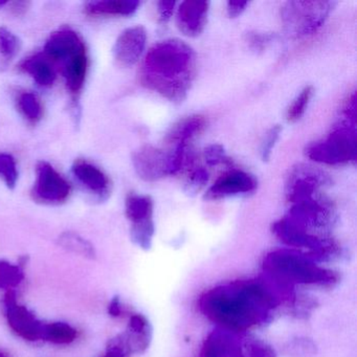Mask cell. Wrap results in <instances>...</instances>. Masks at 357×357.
<instances>
[{
    "instance_id": "7",
    "label": "cell",
    "mask_w": 357,
    "mask_h": 357,
    "mask_svg": "<svg viewBox=\"0 0 357 357\" xmlns=\"http://www.w3.org/2000/svg\"><path fill=\"white\" fill-rule=\"evenodd\" d=\"M70 194V185L50 162H39L32 196L36 202L58 204L66 202Z\"/></svg>"
},
{
    "instance_id": "31",
    "label": "cell",
    "mask_w": 357,
    "mask_h": 357,
    "mask_svg": "<svg viewBox=\"0 0 357 357\" xmlns=\"http://www.w3.org/2000/svg\"><path fill=\"white\" fill-rule=\"evenodd\" d=\"M282 130L283 129L280 125H275L266 133V137L261 146V158H262L263 162H267L271 158V152L279 139Z\"/></svg>"
},
{
    "instance_id": "8",
    "label": "cell",
    "mask_w": 357,
    "mask_h": 357,
    "mask_svg": "<svg viewBox=\"0 0 357 357\" xmlns=\"http://www.w3.org/2000/svg\"><path fill=\"white\" fill-rule=\"evenodd\" d=\"M10 328L20 337L30 342L43 340V325L26 306L20 304L15 292L9 290L3 300Z\"/></svg>"
},
{
    "instance_id": "3",
    "label": "cell",
    "mask_w": 357,
    "mask_h": 357,
    "mask_svg": "<svg viewBox=\"0 0 357 357\" xmlns=\"http://www.w3.org/2000/svg\"><path fill=\"white\" fill-rule=\"evenodd\" d=\"M264 269L277 281L292 284H331L335 277L331 271H325L311 262L308 258L289 250H278L265 258Z\"/></svg>"
},
{
    "instance_id": "6",
    "label": "cell",
    "mask_w": 357,
    "mask_h": 357,
    "mask_svg": "<svg viewBox=\"0 0 357 357\" xmlns=\"http://www.w3.org/2000/svg\"><path fill=\"white\" fill-rule=\"evenodd\" d=\"M329 183V177L323 171L307 165H298L288 175L285 185L286 198L288 202L296 204L317 197L321 188Z\"/></svg>"
},
{
    "instance_id": "2",
    "label": "cell",
    "mask_w": 357,
    "mask_h": 357,
    "mask_svg": "<svg viewBox=\"0 0 357 357\" xmlns=\"http://www.w3.org/2000/svg\"><path fill=\"white\" fill-rule=\"evenodd\" d=\"M197 57L194 50L179 39L155 43L146 55L141 81L150 91L173 103L187 99L195 80Z\"/></svg>"
},
{
    "instance_id": "14",
    "label": "cell",
    "mask_w": 357,
    "mask_h": 357,
    "mask_svg": "<svg viewBox=\"0 0 357 357\" xmlns=\"http://www.w3.org/2000/svg\"><path fill=\"white\" fill-rule=\"evenodd\" d=\"M72 173L77 181L96 194L100 200H106L112 192V183L107 175L96 165L85 160H77L73 164Z\"/></svg>"
},
{
    "instance_id": "30",
    "label": "cell",
    "mask_w": 357,
    "mask_h": 357,
    "mask_svg": "<svg viewBox=\"0 0 357 357\" xmlns=\"http://www.w3.org/2000/svg\"><path fill=\"white\" fill-rule=\"evenodd\" d=\"M204 160L210 167L229 162V158L225 154V148L219 144H212L204 149Z\"/></svg>"
},
{
    "instance_id": "11",
    "label": "cell",
    "mask_w": 357,
    "mask_h": 357,
    "mask_svg": "<svg viewBox=\"0 0 357 357\" xmlns=\"http://www.w3.org/2000/svg\"><path fill=\"white\" fill-rule=\"evenodd\" d=\"M86 45L82 37L70 28H62L52 33L45 45V55L53 61L64 62L85 53Z\"/></svg>"
},
{
    "instance_id": "15",
    "label": "cell",
    "mask_w": 357,
    "mask_h": 357,
    "mask_svg": "<svg viewBox=\"0 0 357 357\" xmlns=\"http://www.w3.org/2000/svg\"><path fill=\"white\" fill-rule=\"evenodd\" d=\"M200 357H245L233 331L214 330L202 344Z\"/></svg>"
},
{
    "instance_id": "24",
    "label": "cell",
    "mask_w": 357,
    "mask_h": 357,
    "mask_svg": "<svg viewBox=\"0 0 357 357\" xmlns=\"http://www.w3.org/2000/svg\"><path fill=\"white\" fill-rule=\"evenodd\" d=\"M17 107L20 114L33 124H36L43 119V104L40 99L32 91H24L18 95Z\"/></svg>"
},
{
    "instance_id": "12",
    "label": "cell",
    "mask_w": 357,
    "mask_h": 357,
    "mask_svg": "<svg viewBox=\"0 0 357 357\" xmlns=\"http://www.w3.org/2000/svg\"><path fill=\"white\" fill-rule=\"evenodd\" d=\"M147 43V31L144 26H137L126 29L114 43L112 53L114 60L123 68L135 66L145 51Z\"/></svg>"
},
{
    "instance_id": "26",
    "label": "cell",
    "mask_w": 357,
    "mask_h": 357,
    "mask_svg": "<svg viewBox=\"0 0 357 357\" xmlns=\"http://www.w3.org/2000/svg\"><path fill=\"white\" fill-rule=\"evenodd\" d=\"M313 93L314 89L312 86H306L301 91L300 95L294 99L286 112V120L288 123L298 122L304 116L310 100L312 99Z\"/></svg>"
},
{
    "instance_id": "29",
    "label": "cell",
    "mask_w": 357,
    "mask_h": 357,
    "mask_svg": "<svg viewBox=\"0 0 357 357\" xmlns=\"http://www.w3.org/2000/svg\"><path fill=\"white\" fill-rule=\"evenodd\" d=\"M208 179H210V174H208V170L199 167V168L195 169L190 173L189 177L185 181L183 191L189 196L197 195L206 187Z\"/></svg>"
},
{
    "instance_id": "21",
    "label": "cell",
    "mask_w": 357,
    "mask_h": 357,
    "mask_svg": "<svg viewBox=\"0 0 357 357\" xmlns=\"http://www.w3.org/2000/svg\"><path fill=\"white\" fill-rule=\"evenodd\" d=\"M22 41L7 28H0V70H6L17 57Z\"/></svg>"
},
{
    "instance_id": "32",
    "label": "cell",
    "mask_w": 357,
    "mask_h": 357,
    "mask_svg": "<svg viewBox=\"0 0 357 357\" xmlns=\"http://www.w3.org/2000/svg\"><path fill=\"white\" fill-rule=\"evenodd\" d=\"M250 357H275V351L264 342L255 340L248 344Z\"/></svg>"
},
{
    "instance_id": "18",
    "label": "cell",
    "mask_w": 357,
    "mask_h": 357,
    "mask_svg": "<svg viewBox=\"0 0 357 357\" xmlns=\"http://www.w3.org/2000/svg\"><path fill=\"white\" fill-rule=\"evenodd\" d=\"M20 70L32 77L39 86L51 87L55 83V68L45 54L39 53L26 58L20 66Z\"/></svg>"
},
{
    "instance_id": "37",
    "label": "cell",
    "mask_w": 357,
    "mask_h": 357,
    "mask_svg": "<svg viewBox=\"0 0 357 357\" xmlns=\"http://www.w3.org/2000/svg\"><path fill=\"white\" fill-rule=\"evenodd\" d=\"M108 311H109V314L112 315V317H120L121 313H122V306H121L120 298H119L118 296H116V298L110 302Z\"/></svg>"
},
{
    "instance_id": "38",
    "label": "cell",
    "mask_w": 357,
    "mask_h": 357,
    "mask_svg": "<svg viewBox=\"0 0 357 357\" xmlns=\"http://www.w3.org/2000/svg\"><path fill=\"white\" fill-rule=\"evenodd\" d=\"M0 357H9V356H8L7 353L3 352V351L0 350Z\"/></svg>"
},
{
    "instance_id": "9",
    "label": "cell",
    "mask_w": 357,
    "mask_h": 357,
    "mask_svg": "<svg viewBox=\"0 0 357 357\" xmlns=\"http://www.w3.org/2000/svg\"><path fill=\"white\" fill-rule=\"evenodd\" d=\"M132 165L137 176L148 183L171 175L170 153L153 146H143L132 154Z\"/></svg>"
},
{
    "instance_id": "17",
    "label": "cell",
    "mask_w": 357,
    "mask_h": 357,
    "mask_svg": "<svg viewBox=\"0 0 357 357\" xmlns=\"http://www.w3.org/2000/svg\"><path fill=\"white\" fill-rule=\"evenodd\" d=\"M89 70V56L87 52L77 55L63 63V75L66 87L75 102L78 99L84 87Z\"/></svg>"
},
{
    "instance_id": "4",
    "label": "cell",
    "mask_w": 357,
    "mask_h": 357,
    "mask_svg": "<svg viewBox=\"0 0 357 357\" xmlns=\"http://www.w3.org/2000/svg\"><path fill=\"white\" fill-rule=\"evenodd\" d=\"M331 1H288L281 9L285 32L292 38H302L317 32L333 11Z\"/></svg>"
},
{
    "instance_id": "35",
    "label": "cell",
    "mask_w": 357,
    "mask_h": 357,
    "mask_svg": "<svg viewBox=\"0 0 357 357\" xmlns=\"http://www.w3.org/2000/svg\"><path fill=\"white\" fill-rule=\"evenodd\" d=\"M248 1H229L227 3V14L231 18H237L245 11Z\"/></svg>"
},
{
    "instance_id": "1",
    "label": "cell",
    "mask_w": 357,
    "mask_h": 357,
    "mask_svg": "<svg viewBox=\"0 0 357 357\" xmlns=\"http://www.w3.org/2000/svg\"><path fill=\"white\" fill-rule=\"evenodd\" d=\"M277 301L264 286L242 282L213 288L199 301L206 317L229 331H245L262 323Z\"/></svg>"
},
{
    "instance_id": "13",
    "label": "cell",
    "mask_w": 357,
    "mask_h": 357,
    "mask_svg": "<svg viewBox=\"0 0 357 357\" xmlns=\"http://www.w3.org/2000/svg\"><path fill=\"white\" fill-rule=\"evenodd\" d=\"M210 3L187 0L179 5L176 12V26L185 36L198 37L208 24Z\"/></svg>"
},
{
    "instance_id": "10",
    "label": "cell",
    "mask_w": 357,
    "mask_h": 357,
    "mask_svg": "<svg viewBox=\"0 0 357 357\" xmlns=\"http://www.w3.org/2000/svg\"><path fill=\"white\" fill-rule=\"evenodd\" d=\"M258 187V181L252 175L241 170H231L221 175L210 188L204 198L206 200H221L233 196L248 194Z\"/></svg>"
},
{
    "instance_id": "25",
    "label": "cell",
    "mask_w": 357,
    "mask_h": 357,
    "mask_svg": "<svg viewBox=\"0 0 357 357\" xmlns=\"http://www.w3.org/2000/svg\"><path fill=\"white\" fill-rule=\"evenodd\" d=\"M24 279V273L20 264H13L6 260H0V289L17 287Z\"/></svg>"
},
{
    "instance_id": "16",
    "label": "cell",
    "mask_w": 357,
    "mask_h": 357,
    "mask_svg": "<svg viewBox=\"0 0 357 357\" xmlns=\"http://www.w3.org/2000/svg\"><path fill=\"white\" fill-rule=\"evenodd\" d=\"M206 127V120L202 116H191L178 121L171 127L165 137L168 145L175 147L181 145H189V142L197 137Z\"/></svg>"
},
{
    "instance_id": "23",
    "label": "cell",
    "mask_w": 357,
    "mask_h": 357,
    "mask_svg": "<svg viewBox=\"0 0 357 357\" xmlns=\"http://www.w3.org/2000/svg\"><path fill=\"white\" fill-rule=\"evenodd\" d=\"M58 243L64 250L74 252L76 255H80L84 258H96V250L93 244L84 238L81 237L78 234L73 233V231H66V233L60 235Z\"/></svg>"
},
{
    "instance_id": "28",
    "label": "cell",
    "mask_w": 357,
    "mask_h": 357,
    "mask_svg": "<svg viewBox=\"0 0 357 357\" xmlns=\"http://www.w3.org/2000/svg\"><path fill=\"white\" fill-rule=\"evenodd\" d=\"M0 177L10 190L15 189L20 178V172L15 158L11 154L0 152Z\"/></svg>"
},
{
    "instance_id": "27",
    "label": "cell",
    "mask_w": 357,
    "mask_h": 357,
    "mask_svg": "<svg viewBox=\"0 0 357 357\" xmlns=\"http://www.w3.org/2000/svg\"><path fill=\"white\" fill-rule=\"evenodd\" d=\"M154 231L155 229H154L153 219L133 223L130 229L131 240L143 250H149L151 248Z\"/></svg>"
},
{
    "instance_id": "5",
    "label": "cell",
    "mask_w": 357,
    "mask_h": 357,
    "mask_svg": "<svg viewBox=\"0 0 357 357\" xmlns=\"http://www.w3.org/2000/svg\"><path fill=\"white\" fill-rule=\"evenodd\" d=\"M306 155L313 162L330 166L354 162L357 158L355 129L348 125L337 127L323 141L309 145Z\"/></svg>"
},
{
    "instance_id": "19",
    "label": "cell",
    "mask_w": 357,
    "mask_h": 357,
    "mask_svg": "<svg viewBox=\"0 0 357 357\" xmlns=\"http://www.w3.org/2000/svg\"><path fill=\"white\" fill-rule=\"evenodd\" d=\"M139 6L137 0H101L87 3L85 12L91 16H130Z\"/></svg>"
},
{
    "instance_id": "20",
    "label": "cell",
    "mask_w": 357,
    "mask_h": 357,
    "mask_svg": "<svg viewBox=\"0 0 357 357\" xmlns=\"http://www.w3.org/2000/svg\"><path fill=\"white\" fill-rule=\"evenodd\" d=\"M153 200L150 196L137 194H130L125 204L127 218L132 225L153 219Z\"/></svg>"
},
{
    "instance_id": "34",
    "label": "cell",
    "mask_w": 357,
    "mask_h": 357,
    "mask_svg": "<svg viewBox=\"0 0 357 357\" xmlns=\"http://www.w3.org/2000/svg\"><path fill=\"white\" fill-rule=\"evenodd\" d=\"M248 41L252 49L262 51L271 43V36L260 33H250V35H248Z\"/></svg>"
},
{
    "instance_id": "39",
    "label": "cell",
    "mask_w": 357,
    "mask_h": 357,
    "mask_svg": "<svg viewBox=\"0 0 357 357\" xmlns=\"http://www.w3.org/2000/svg\"><path fill=\"white\" fill-rule=\"evenodd\" d=\"M7 1H0V9H1V8L5 7V6L7 5Z\"/></svg>"
},
{
    "instance_id": "33",
    "label": "cell",
    "mask_w": 357,
    "mask_h": 357,
    "mask_svg": "<svg viewBox=\"0 0 357 357\" xmlns=\"http://www.w3.org/2000/svg\"><path fill=\"white\" fill-rule=\"evenodd\" d=\"M175 6H176L175 1H165V0L158 1V18L162 24H167L171 20L174 13Z\"/></svg>"
},
{
    "instance_id": "36",
    "label": "cell",
    "mask_w": 357,
    "mask_h": 357,
    "mask_svg": "<svg viewBox=\"0 0 357 357\" xmlns=\"http://www.w3.org/2000/svg\"><path fill=\"white\" fill-rule=\"evenodd\" d=\"M344 112L347 118L355 123V118H356V98H355V93H353L352 97L347 102Z\"/></svg>"
},
{
    "instance_id": "22",
    "label": "cell",
    "mask_w": 357,
    "mask_h": 357,
    "mask_svg": "<svg viewBox=\"0 0 357 357\" xmlns=\"http://www.w3.org/2000/svg\"><path fill=\"white\" fill-rule=\"evenodd\" d=\"M77 337V331L72 326L62 321L43 325V340L57 344H70Z\"/></svg>"
}]
</instances>
